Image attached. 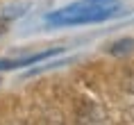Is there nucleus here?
<instances>
[{
  "mask_svg": "<svg viewBox=\"0 0 134 125\" xmlns=\"http://www.w3.org/2000/svg\"><path fill=\"white\" fill-rule=\"evenodd\" d=\"M62 48H52V50H46V52H36V55H27V57H18V59H0V70L2 68H21V66H27V64H36V62H43L52 55H59Z\"/></svg>",
  "mask_w": 134,
  "mask_h": 125,
  "instance_id": "2",
  "label": "nucleus"
},
{
  "mask_svg": "<svg viewBox=\"0 0 134 125\" xmlns=\"http://www.w3.org/2000/svg\"><path fill=\"white\" fill-rule=\"evenodd\" d=\"M120 0H77L73 5L57 9L46 16V23L52 28H68V25H89L102 23L118 14Z\"/></svg>",
  "mask_w": 134,
  "mask_h": 125,
  "instance_id": "1",
  "label": "nucleus"
}]
</instances>
